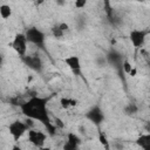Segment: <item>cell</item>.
Returning <instances> with one entry per match:
<instances>
[{
	"label": "cell",
	"instance_id": "6da1fadb",
	"mask_svg": "<svg viewBox=\"0 0 150 150\" xmlns=\"http://www.w3.org/2000/svg\"><path fill=\"white\" fill-rule=\"evenodd\" d=\"M48 97H40V96H32L27 101L20 103V110L21 112L29 120L38 121L41 124H43L47 129L48 135L54 136L57 128L52 122L49 111H48Z\"/></svg>",
	"mask_w": 150,
	"mask_h": 150
},
{
	"label": "cell",
	"instance_id": "7a4b0ae2",
	"mask_svg": "<svg viewBox=\"0 0 150 150\" xmlns=\"http://www.w3.org/2000/svg\"><path fill=\"white\" fill-rule=\"evenodd\" d=\"M29 130H30V127L27 124V122H22V121H19V120L13 121L8 125V131L12 135L14 141H19Z\"/></svg>",
	"mask_w": 150,
	"mask_h": 150
},
{
	"label": "cell",
	"instance_id": "3957f363",
	"mask_svg": "<svg viewBox=\"0 0 150 150\" xmlns=\"http://www.w3.org/2000/svg\"><path fill=\"white\" fill-rule=\"evenodd\" d=\"M27 43H28V40L26 38V34L25 33H18V34H15V36L11 43V47L22 59L27 55Z\"/></svg>",
	"mask_w": 150,
	"mask_h": 150
},
{
	"label": "cell",
	"instance_id": "277c9868",
	"mask_svg": "<svg viewBox=\"0 0 150 150\" xmlns=\"http://www.w3.org/2000/svg\"><path fill=\"white\" fill-rule=\"evenodd\" d=\"M26 38L28 40V43H32L36 47H43L45 41H46V36L45 33L42 30H40L36 27H30L26 30Z\"/></svg>",
	"mask_w": 150,
	"mask_h": 150
},
{
	"label": "cell",
	"instance_id": "5b68a950",
	"mask_svg": "<svg viewBox=\"0 0 150 150\" xmlns=\"http://www.w3.org/2000/svg\"><path fill=\"white\" fill-rule=\"evenodd\" d=\"M27 138H28V142L32 145H34L35 148L40 149V148L45 146V143H46V139H47V135L41 130L30 129L27 132Z\"/></svg>",
	"mask_w": 150,
	"mask_h": 150
},
{
	"label": "cell",
	"instance_id": "8992f818",
	"mask_svg": "<svg viewBox=\"0 0 150 150\" xmlns=\"http://www.w3.org/2000/svg\"><path fill=\"white\" fill-rule=\"evenodd\" d=\"M148 33H149V30H146V29H137V28H135V29L130 30L129 40H130L131 45L135 48H141L145 42Z\"/></svg>",
	"mask_w": 150,
	"mask_h": 150
},
{
	"label": "cell",
	"instance_id": "52a82bcc",
	"mask_svg": "<svg viewBox=\"0 0 150 150\" xmlns=\"http://www.w3.org/2000/svg\"><path fill=\"white\" fill-rule=\"evenodd\" d=\"M22 61H23V63H25L29 69H32L33 71L41 73L42 69H43L42 60H41V57H40L39 55H36V54L26 55L25 57H22Z\"/></svg>",
	"mask_w": 150,
	"mask_h": 150
},
{
	"label": "cell",
	"instance_id": "ba28073f",
	"mask_svg": "<svg viewBox=\"0 0 150 150\" xmlns=\"http://www.w3.org/2000/svg\"><path fill=\"white\" fill-rule=\"evenodd\" d=\"M86 117L90 121V122H93L95 125H101L102 124V122L104 121V114H103V111H102V109L98 107V105H94L87 114H86Z\"/></svg>",
	"mask_w": 150,
	"mask_h": 150
},
{
	"label": "cell",
	"instance_id": "9c48e42d",
	"mask_svg": "<svg viewBox=\"0 0 150 150\" xmlns=\"http://www.w3.org/2000/svg\"><path fill=\"white\" fill-rule=\"evenodd\" d=\"M64 63L75 75H81V60L77 55L67 56L64 59Z\"/></svg>",
	"mask_w": 150,
	"mask_h": 150
},
{
	"label": "cell",
	"instance_id": "30bf717a",
	"mask_svg": "<svg viewBox=\"0 0 150 150\" xmlns=\"http://www.w3.org/2000/svg\"><path fill=\"white\" fill-rule=\"evenodd\" d=\"M135 143H136L137 146H139L142 150H150V132L139 135V136L136 138Z\"/></svg>",
	"mask_w": 150,
	"mask_h": 150
},
{
	"label": "cell",
	"instance_id": "8fae6325",
	"mask_svg": "<svg viewBox=\"0 0 150 150\" xmlns=\"http://www.w3.org/2000/svg\"><path fill=\"white\" fill-rule=\"evenodd\" d=\"M77 104V101L69 97H61L60 98V105L62 109H68L70 107H75Z\"/></svg>",
	"mask_w": 150,
	"mask_h": 150
},
{
	"label": "cell",
	"instance_id": "7c38bea8",
	"mask_svg": "<svg viewBox=\"0 0 150 150\" xmlns=\"http://www.w3.org/2000/svg\"><path fill=\"white\" fill-rule=\"evenodd\" d=\"M98 142L103 146L104 150H110V146H111L110 145V142L108 141V138H107V136H105V134L103 131H100L98 132Z\"/></svg>",
	"mask_w": 150,
	"mask_h": 150
},
{
	"label": "cell",
	"instance_id": "4fadbf2b",
	"mask_svg": "<svg viewBox=\"0 0 150 150\" xmlns=\"http://www.w3.org/2000/svg\"><path fill=\"white\" fill-rule=\"evenodd\" d=\"M12 15V8L9 5H1L0 6V16L2 19H8Z\"/></svg>",
	"mask_w": 150,
	"mask_h": 150
},
{
	"label": "cell",
	"instance_id": "5bb4252c",
	"mask_svg": "<svg viewBox=\"0 0 150 150\" xmlns=\"http://www.w3.org/2000/svg\"><path fill=\"white\" fill-rule=\"evenodd\" d=\"M67 142H70V143L76 144V145H80L81 144V138L74 132H68L67 134Z\"/></svg>",
	"mask_w": 150,
	"mask_h": 150
},
{
	"label": "cell",
	"instance_id": "9a60e30c",
	"mask_svg": "<svg viewBox=\"0 0 150 150\" xmlns=\"http://www.w3.org/2000/svg\"><path fill=\"white\" fill-rule=\"evenodd\" d=\"M132 66H131V63L129 62V60H127V59H124L123 60V63H122V70H123V73H125V74H130V71L132 70Z\"/></svg>",
	"mask_w": 150,
	"mask_h": 150
},
{
	"label": "cell",
	"instance_id": "2e32d148",
	"mask_svg": "<svg viewBox=\"0 0 150 150\" xmlns=\"http://www.w3.org/2000/svg\"><path fill=\"white\" fill-rule=\"evenodd\" d=\"M52 33H53L54 38H56V39L62 38V36H63V34H64V32L59 27V25H56V26H54V27L52 28Z\"/></svg>",
	"mask_w": 150,
	"mask_h": 150
},
{
	"label": "cell",
	"instance_id": "e0dca14e",
	"mask_svg": "<svg viewBox=\"0 0 150 150\" xmlns=\"http://www.w3.org/2000/svg\"><path fill=\"white\" fill-rule=\"evenodd\" d=\"M79 146L80 145H76V144H73V143L66 141V143L63 145V150H79Z\"/></svg>",
	"mask_w": 150,
	"mask_h": 150
},
{
	"label": "cell",
	"instance_id": "ac0fdd59",
	"mask_svg": "<svg viewBox=\"0 0 150 150\" xmlns=\"http://www.w3.org/2000/svg\"><path fill=\"white\" fill-rule=\"evenodd\" d=\"M125 112L129 114V115L136 114V112H137V107H136L134 103H131V104H129V105L125 108Z\"/></svg>",
	"mask_w": 150,
	"mask_h": 150
},
{
	"label": "cell",
	"instance_id": "d6986e66",
	"mask_svg": "<svg viewBox=\"0 0 150 150\" xmlns=\"http://www.w3.org/2000/svg\"><path fill=\"white\" fill-rule=\"evenodd\" d=\"M86 5H87V1L86 0H77V1H75V7L79 8V9L83 8Z\"/></svg>",
	"mask_w": 150,
	"mask_h": 150
},
{
	"label": "cell",
	"instance_id": "ffe728a7",
	"mask_svg": "<svg viewBox=\"0 0 150 150\" xmlns=\"http://www.w3.org/2000/svg\"><path fill=\"white\" fill-rule=\"evenodd\" d=\"M54 124H55V127H56V128H63V127H64V124H63L62 120H61V118H59V117H56V118H55V123H54Z\"/></svg>",
	"mask_w": 150,
	"mask_h": 150
},
{
	"label": "cell",
	"instance_id": "44dd1931",
	"mask_svg": "<svg viewBox=\"0 0 150 150\" xmlns=\"http://www.w3.org/2000/svg\"><path fill=\"white\" fill-rule=\"evenodd\" d=\"M59 27L63 30V32H66L68 28H69V26H68V23H66V22H61V23H59Z\"/></svg>",
	"mask_w": 150,
	"mask_h": 150
},
{
	"label": "cell",
	"instance_id": "7402d4cb",
	"mask_svg": "<svg viewBox=\"0 0 150 150\" xmlns=\"http://www.w3.org/2000/svg\"><path fill=\"white\" fill-rule=\"evenodd\" d=\"M136 74H137V69H136V68H135V67H134V68H132V70H131V71H130V74H129V75H130V76H132V77H134V76H136Z\"/></svg>",
	"mask_w": 150,
	"mask_h": 150
},
{
	"label": "cell",
	"instance_id": "603a6c76",
	"mask_svg": "<svg viewBox=\"0 0 150 150\" xmlns=\"http://www.w3.org/2000/svg\"><path fill=\"white\" fill-rule=\"evenodd\" d=\"M12 150H22V148H21L20 145H18V144H14V145L12 146Z\"/></svg>",
	"mask_w": 150,
	"mask_h": 150
},
{
	"label": "cell",
	"instance_id": "cb8c5ba5",
	"mask_svg": "<svg viewBox=\"0 0 150 150\" xmlns=\"http://www.w3.org/2000/svg\"><path fill=\"white\" fill-rule=\"evenodd\" d=\"M39 150H52L50 148H48V146H42V148H40Z\"/></svg>",
	"mask_w": 150,
	"mask_h": 150
},
{
	"label": "cell",
	"instance_id": "d4e9b609",
	"mask_svg": "<svg viewBox=\"0 0 150 150\" xmlns=\"http://www.w3.org/2000/svg\"><path fill=\"white\" fill-rule=\"evenodd\" d=\"M149 128H150V122H149Z\"/></svg>",
	"mask_w": 150,
	"mask_h": 150
}]
</instances>
